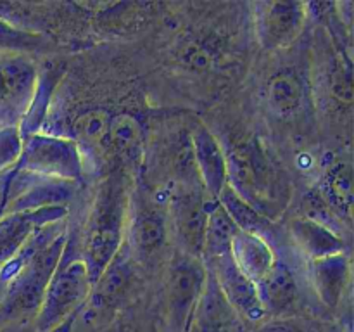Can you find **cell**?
<instances>
[{
    "label": "cell",
    "instance_id": "8d00e7d4",
    "mask_svg": "<svg viewBox=\"0 0 354 332\" xmlns=\"http://www.w3.org/2000/svg\"><path fill=\"white\" fill-rule=\"evenodd\" d=\"M35 332H38V331H35Z\"/></svg>",
    "mask_w": 354,
    "mask_h": 332
},
{
    "label": "cell",
    "instance_id": "277c9868",
    "mask_svg": "<svg viewBox=\"0 0 354 332\" xmlns=\"http://www.w3.org/2000/svg\"><path fill=\"white\" fill-rule=\"evenodd\" d=\"M14 169L78 182L83 172L82 149L71 138L33 133L23 140V151Z\"/></svg>",
    "mask_w": 354,
    "mask_h": 332
},
{
    "label": "cell",
    "instance_id": "8992f818",
    "mask_svg": "<svg viewBox=\"0 0 354 332\" xmlns=\"http://www.w3.org/2000/svg\"><path fill=\"white\" fill-rule=\"evenodd\" d=\"M78 190V182L48 178L35 173H9L6 213L33 211L50 206H66Z\"/></svg>",
    "mask_w": 354,
    "mask_h": 332
},
{
    "label": "cell",
    "instance_id": "44dd1931",
    "mask_svg": "<svg viewBox=\"0 0 354 332\" xmlns=\"http://www.w3.org/2000/svg\"><path fill=\"white\" fill-rule=\"evenodd\" d=\"M216 201L223 206V210L227 211L228 216L241 232H248V234H254L265 239V234L272 228V220L256 211L251 204L245 203L228 183L223 187Z\"/></svg>",
    "mask_w": 354,
    "mask_h": 332
},
{
    "label": "cell",
    "instance_id": "484cf974",
    "mask_svg": "<svg viewBox=\"0 0 354 332\" xmlns=\"http://www.w3.org/2000/svg\"><path fill=\"white\" fill-rule=\"evenodd\" d=\"M109 113L104 109H90L80 114L73 121V142L78 147L86 149H109L107 147V128H109Z\"/></svg>",
    "mask_w": 354,
    "mask_h": 332
},
{
    "label": "cell",
    "instance_id": "4dcf8cb0",
    "mask_svg": "<svg viewBox=\"0 0 354 332\" xmlns=\"http://www.w3.org/2000/svg\"><path fill=\"white\" fill-rule=\"evenodd\" d=\"M78 313H80V311H76V313L69 315V317L66 318V320H62L61 324H57V325H55V327H52L50 331H47V332H73V325H75L76 318H78Z\"/></svg>",
    "mask_w": 354,
    "mask_h": 332
},
{
    "label": "cell",
    "instance_id": "d6986e66",
    "mask_svg": "<svg viewBox=\"0 0 354 332\" xmlns=\"http://www.w3.org/2000/svg\"><path fill=\"white\" fill-rule=\"evenodd\" d=\"M130 280V266L127 259L118 252L116 258L111 261V265L104 270L102 275L99 277L90 293V306L93 311L106 310L107 306L114 303L120 297V294L127 289V284Z\"/></svg>",
    "mask_w": 354,
    "mask_h": 332
},
{
    "label": "cell",
    "instance_id": "d590c367",
    "mask_svg": "<svg viewBox=\"0 0 354 332\" xmlns=\"http://www.w3.org/2000/svg\"><path fill=\"white\" fill-rule=\"evenodd\" d=\"M0 332H19V331H16V329H12V327H7V329H2V331H0Z\"/></svg>",
    "mask_w": 354,
    "mask_h": 332
},
{
    "label": "cell",
    "instance_id": "ffe728a7",
    "mask_svg": "<svg viewBox=\"0 0 354 332\" xmlns=\"http://www.w3.org/2000/svg\"><path fill=\"white\" fill-rule=\"evenodd\" d=\"M237 232L239 228L235 227L223 206L218 201H213L207 213L206 232H204V256L213 259L228 255Z\"/></svg>",
    "mask_w": 354,
    "mask_h": 332
},
{
    "label": "cell",
    "instance_id": "9a60e30c",
    "mask_svg": "<svg viewBox=\"0 0 354 332\" xmlns=\"http://www.w3.org/2000/svg\"><path fill=\"white\" fill-rule=\"evenodd\" d=\"M256 289H258V296L265 308V313L272 315L286 313L289 308H292L299 296L292 270L280 259H275L268 273L256 284Z\"/></svg>",
    "mask_w": 354,
    "mask_h": 332
},
{
    "label": "cell",
    "instance_id": "83f0119b",
    "mask_svg": "<svg viewBox=\"0 0 354 332\" xmlns=\"http://www.w3.org/2000/svg\"><path fill=\"white\" fill-rule=\"evenodd\" d=\"M23 151V137L17 124L0 128V172L16 166Z\"/></svg>",
    "mask_w": 354,
    "mask_h": 332
},
{
    "label": "cell",
    "instance_id": "d4e9b609",
    "mask_svg": "<svg viewBox=\"0 0 354 332\" xmlns=\"http://www.w3.org/2000/svg\"><path fill=\"white\" fill-rule=\"evenodd\" d=\"M142 128L137 118L131 114L111 116L107 128V147L123 158L135 159L140 154Z\"/></svg>",
    "mask_w": 354,
    "mask_h": 332
},
{
    "label": "cell",
    "instance_id": "d6a6232c",
    "mask_svg": "<svg viewBox=\"0 0 354 332\" xmlns=\"http://www.w3.org/2000/svg\"><path fill=\"white\" fill-rule=\"evenodd\" d=\"M328 332H351V329H349V327H346V329H342V327H332Z\"/></svg>",
    "mask_w": 354,
    "mask_h": 332
},
{
    "label": "cell",
    "instance_id": "6da1fadb",
    "mask_svg": "<svg viewBox=\"0 0 354 332\" xmlns=\"http://www.w3.org/2000/svg\"><path fill=\"white\" fill-rule=\"evenodd\" d=\"M128 204L130 199L124 180L120 175L107 176L93 201L83 248L82 259L92 287L120 252L124 237Z\"/></svg>",
    "mask_w": 354,
    "mask_h": 332
},
{
    "label": "cell",
    "instance_id": "30bf717a",
    "mask_svg": "<svg viewBox=\"0 0 354 332\" xmlns=\"http://www.w3.org/2000/svg\"><path fill=\"white\" fill-rule=\"evenodd\" d=\"M190 144L203 189L211 199L216 201L227 185V154L203 123L197 124L190 133Z\"/></svg>",
    "mask_w": 354,
    "mask_h": 332
},
{
    "label": "cell",
    "instance_id": "cb8c5ba5",
    "mask_svg": "<svg viewBox=\"0 0 354 332\" xmlns=\"http://www.w3.org/2000/svg\"><path fill=\"white\" fill-rule=\"evenodd\" d=\"M304 90L301 80L292 71L277 73L266 86V99L273 113L289 116L299 109L303 102Z\"/></svg>",
    "mask_w": 354,
    "mask_h": 332
},
{
    "label": "cell",
    "instance_id": "1f68e13d",
    "mask_svg": "<svg viewBox=\"0 0 354 332\" xmlns=\"http://www.w3.org/2000/svg\"><path fill=\"white\" fill-rule=\"evenodd\" d=\"M7 185H9V175H0V216L6 213Z\"/></svg>",
    "mask_w": 354,
    "mask_h": 332
},
{
    "label": "cell",
    "instance_id": "ac0fdd59",
    "mask_svg": "<svg viewBox=\"0 0 354 332\" xmlns=\"http://www.w3.org/2000/svg\"><path fill=\"white\" fill-rule=\"evenodd\" d=\"M325 203L330 206L339 220L349 223L353 211V169L349 163H335L328 168L318 189Z\"/></svg>",
    "mask_w": 354,
    "mask_h": 332
},
{
    "label": "cell",
    "instance_id": "e575fe53",
    "mask_svg": "<svg viewBox=\"0 0 354 332\" xmlns=\"http://www.w3.org/2000/svg\"><path fill=\"white\" fill-rule=\"evenodd\" d=\"M189 332H221V331H201V329H189Z\"/></svg>",
    "mask_w": 354,
    "mask_h": 332
},
{
    "label": "cell",
    "instance_id": "5b68a950",
    "mask_svg": "<svg viewBox=\"0 0 354 332\" xmlns=\"http://www.w3.org/2000/svg\"><path fill=\"white\" fill-rule=\"evenodd\" d=\"M206 279V265L199 258L180 255L173 259L166 279V304L175 332H189L197 297Z\"/></svg>",
    "mask_w": 354,
    "mask_h": 332
},
{
    "label": "cell",
    "instance_id": "7402d4cb",
    "mask_svg": "<svg viewBox=\"0 0 354 332\" xmlns=\"http://www.w3.org/2000/svg\"><path fill=\"white\" fill-rule=\"evenodd\" d=\"M62 75V68L57 69H47L41 76H38L37 89H35L33 97H31L30 104H28L26 111H24L23 121L19 124V131L23 140L30 135L37 133L40 128L41 121H44L45 114H47L48 104H50V97L54 93L55 86H57L59 78Z\"/></svg>",
    "mask_w": 354,
    "mask_h": 332
},
{
    "label": "cell",
    "instance_id": "9c48e42d",
    "mask_svg": "<svg viewBox=\"0 0 354 332\" xmlns=\"http://www.w3.org/2000/svg\"><path fill=\"white\" fill-rule=\"evenodd\" d=\"M303 3L297 2H265L258 6L256 26L263 45L270 48L283 47L299 35L303 28Z\"/></svg>",
    "mask_w": 354,
    "mask_h": 332
},
{
    "label": "cell",
    "instance_id": "8fae6325",
    "mask_svg": "<svg viewBox=\"0 0 354 332\" xmlns=\"http://www.w3.org/2000/svg\"><path fill=\"white\" fill-rule=\"evenodd\" d=\"M211 203L204 201L196 192L182 194L173 203L175 230L187 255L194 258L201 259L204 256V232H206Z\"/></svg>",
    "mask_w": 354,
    "mask_h": 332
},
{
    "label": "cell",
    "instance_id": "ba28073f",
    "mask_svg": "<svg viewBox=\"0 0 354 332\" xmlns=\"http://www.w3.org/2000/svg\"><path fill=\"white\" fill-rule=\"evenodd\" d=\"M66 206H50L33 211H14L0 216V268L21 251L37 228L62 221Z\"/></svg>",
    "mask_w": 354,
    "mask_h": 332
},
{
    "label": "cell",
    "instance_id": "836d02e7",
    "mask_svg": "<svg viewBox=\"0 0 354 332\" xmlns=\"http://www.w3.org/2000/svg\"><path fill=\"white\" fill-rule=\"evenodd\" d=\"M6 284L0 282V304H2V299H3V294H6Z\"/></svg>",
    "mask_w": 354,
    "mask_h": 332
},
{
    "label": "cell",
    "instance_id": "f546056e",
    "mask_svg": "<svg viewBox=\"0 0 354 332\" xmlns=\"http://www.w3.org/2000/svg\"><path fill=\"white\" fill-rule=\"evenodd\" d=\"M270 332H320V331H315V329L294 324V322H280V324L272 325V327H270Z\"/></svg>",
    "mask_w": 354,
    "mask_h": 332
},
{
    "label": "cell",
    "instance_id": "f1b7e54d",
    "mask_svg": "<svg viewBox=\"0 0 354 332\" xmlns=\"http://www.w3.org/2000/svg\"><path fill=\"white\" fill-rule=\"evenodd\" d=\"M37 44L33 37H30L24 31L16 30L7 23L0 21V48H14V47H28V45Z\"/></svg>",
    "mask_w": 354,
    "mask_h": 332
},
{
    "label": "cell",
    "instance_id": "3957f363",
    "mask_svg": "<svg viewBox=\"0 0 354 332\" xmlns=\"http://www.w3.org/2000/svg\"><path fill=\"white\" fill-rule=\"evenodd\" d=\"M92 293L88 272L82 258L66 259V251L48 282L44 301L35 317V331L47 332L69 315L82 310Z\"/></svg>",
    "mask_w": 354,
    "mask_h": 332
},
{
    "label": "cell",
    "instance_id": "2e32d148",
    "mask_svg": "<svg viewBox=\"0 0 354 332\" xmlns=\"http://www.w3.org/2000/svg\"><path fill=\"white\" fill-rule=\"evenodd\" d=\"M289 230L299 251L308 256L310 261L344 252V239L341 237V234L317 221L304 216L296 218L290 221Z\"/></svg>",
    "mask_w": 354,
    "mask_h": 332
},
{
    "label": "cell",
    "instance_id": "4316f807",
    "mask_svg": "<svg viewBox=\"0 0 354 332\" xmlns=\"http://www.w3.org/2000/svg\"><path fill=\"white\" fill-rule=\"evenodd\" d=\"M303 208H304V218L317 221V223L324 225V227L330 228V230L337 232L339 234L337 230L339 218L335 216V213L330 210V206L325 203V199L322 197V194L318 192V189L311 190V192H308L306 196H304Z\"/></svg>",
    "mask_w": 354,
    "mask_h": 332
},
{
    "label": "cell",
    "instance_id": "4fadbf2b",
    "mask_svg": "<svg viewBox=\"0 0 354 332\" xmlns=\"http://www.w3.org/2000/svg\"><path fill=\"white\" fill-rule=\"evenodd\" d=\"M37 82V68L30 59L7 57L0 61V100L12 109L26 111Z\"/></svg>",
    "mask_w": 354,
    "mask_h": 332
},
{
    "label": "cell",
    "instance_id": "603a6c76",
    "mask_svg": "<svg viewBox=\"0 0 354 332\" xmlns=\"http://www.w3.org/2000/svg\"><path fill=\"white\" fill-rule=\"evenodd\" d=\"M130 232L133 244L145 255L158 251L168 237L165 216L154 208H140L131 220Z\"/></svg>",
    "mask_w": 354,
    "mask_h": 332
},
{
    "label": "cell",
    "instance_id": "52a82bcc",
    "mask_svg": "<svg viewBox=\"0 0 354 332\" xmlns=\"http://www.w3.org/2000/svg\"><path fill=\"white\" fill-rule=\"evenodd\" d=\"M207 270L214 275L225 297L234 308L237 317H244L249 322H258L265 317V308L259 301L256 284L244 275L232 259L230 252L220 258L207 259Z\"/></svg>",
    "mask_w": 354,
    "mask_h": 332
},
{
    "label": "cell",
    "instance_id": "7a4b0ae2",
    "mask_svg": "<svg viewBox=\"0 0 354 332\" xmlns=\"http://www.w3.org/2000/svg\"><path fill=\"white\" fill-rule=\"evenodd\" d=\"M66 232L59 234L50 244L41 248L16 277L7 284L0 317L6 320H24L37 317L48 282L54 277L66 251Z\"/></svg>",
    "mask_w": 354,
    "mask_h": 332
},
{
    "label": "cell",
    "instance_id": "e0dca14e",
    "mask_svg": "<svg viewBox=\"0 0 354 332\" xmlns=\"http://www.w3.org/2000/svg\"><path fill=\"white\" fill-rule=\"evenodd\" d=\"M230 256L237 268L254 284L268 273L277 259L272 246L265 239L241 230L232 241Z\"/></svg>",
    "mask_w": 354,
    "mask_h": 332
},
{
    "label": "cell",
    "instance_id": "5bb4252c",
    "mask_svg": "<svg viewBox=\"0 0 354 332\" xmlns=\"http://www.w3.org/2000/svg\"><path fill=\"white\" fill-rule=\"evenodd\" d=\"M310 280L318 299L337 308L349 282V259L344 252L310 261Z\"/></svg>",
    "mask_w": 354,
    "mask_h": 332
},
{
    "label": "cell",
    "instance_id": "7c38bea8",
    "mask_svg": "<svg viewBox=\"0 0 354 332\" xmlns=\"http://www.w3.org/2000/svg\"><path fill=\"white\" fill-rule=\"evenodd\" d=\"M235 320H237V313L227 301L214 275L206 266V279H204L203 290L197 297L189 329L232 332Z\"/></svg>",
    "mask_w": 354,
    "mask_h": 332
}]
</instances>
